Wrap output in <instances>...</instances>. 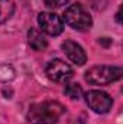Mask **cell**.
Here are the masks:
<instances>
[{
  "label": "cell",
  "mask_w": 123,
  "mask_h": 124,
  "mask_svg": "<svg viewBox=\"0 0 123 124\" xmlns=\"http://www.w3.org/2000/svg\"><path fill=\"white\" fill-rule=\"evenodd\" d=\"M28 43L36 52H42L48 48V40L45 39V36L41 33V31L33 29V28L28 31Z\"/></svg>",
  "instance_id": "8"
},
{
  "label": "cell",
  "mask_w": 123,
  "mask_h": 124,
  "mask_svg": "<svg viewBox=\"0 0 123 124\" xmlns=\"http://www.w3.org/2000/svg\"><path fill=\"white\" fill-rule=\"evenodd\" d=\"M86 102L97 114H106L113 105V100L107 93L101 90H90L86 93Z\"/></svg>",
  "instance_id": "4"
},
{
  "label": "cell",
  "mask_w": 123,
  "mask_h": 124,
  "mask_svg": "<svg viewBox=\"0 0 123 124\" xmlns=\"http://www.w3.org/2000/svg\"><path fill=\"white\" fill-rule=\"evenodd\" d=\"M116 20H117V23H120V10L116 13Z\"/></svg>",
  "instance_id": "13"
},
{
  "label": "cell",
  "mask_w": 123,
  "mask_h": 124,
  "mask_svg": "<svg viewBox=\"0 0 123 124\" xmlns=\"http://www.w3.org/2000/svg\"><path fill=\"white\" fill-rule=\"evenodd\" d=\"M13 12H15V4L12 0H0V23L9 20Z\"/></svg>",
  "instance_id": "9"
},
{
  "label": "cell",
  "mask_w": 123,
  "mask_h": 124,
  "mask_svg": "<svg viewBox=\"0 0 123 124\" xmlns=\"http://www.w3.org/2000/svg\"><path fill=\"white\" fill-rule=\"evenodd\" d=\"M123 75V69L120 66H110V65H97L90 68L84 79L91 85H109L114 81H119Z\"/></svg>",
  "instance_id": "2"
},
{
  "label": "cell",
  "mask_w": 123,
  "mask_h": 124,
  "mask_svg": "<svg viewBox=\"0 0 123 124\" xmlns=\"http://www.w3.org/2000/svg\"><path fill=\"white\" fill-rule=\"evenodd\" d=\"M62 51L67 55V58L72 62V63H75V65H80L81 66V65H84L87 62V54L83 49V46L80 43L71 40V39H67L62 43Z\"/></svg>",
  "instance_id": "7"
},
{
  "label": "cell",
  "mask_w": 123,
  "mask_h": 124,
  "mask_svg": "<svg viewBox=\"0 0 123 124\" xmlns=\"http://www.w3.org/2000/svg\"><path fill=\"white\" fill-rule=\"evenodd\" d=\"M64 94H65L67 97H70L71 100H78V98L83 95V88H81V85H80V84H77V82L65 84Z\"/></svg>",
  "instance_id": "10"
},
{
  "label": "cell",
  "mask_w": 123,
  "mask_h": 124,
  "mask_svg": "<svg viewBox=\"0 0 123 124\" xmlns=\"http://www.w3.org/2000/svg\"><path fill=\"white\" fill-rule=\"evenodd\" d=\"M46 75L54 82H67L72 78V68L62 59H52L46 65Z\"/></svg>",
  "instance_id": "5"
},
{
  "label": "cell",
  "mask_w": 123,
  "mask_h": 124,
  "mask_svg": "<svg viewBox=\"0 0 123 124\" xmlns=\"http://www.w3.org/2000/svg\"><path fill=\"white\" fill-rule=\"evenodd\" d=\"M65 114V107L58 101H44L32 104L26 120L33 124H54Z\"/></svg>",
  "instance_id": "1"
},
{
  "label": "cell",
  "mask_w": 123,
  "mask_h": 124,
  "mask_svg": "<svg viewBox=\"0 0 123 124\" xmlns=\"http://www.w3.org/2000/svg\"><path fill=\"white\" fill-rule=\"evenodd\" d=\"M15 78V69L12 65H0V81L6 82Z\"/></svg>",
  "instance_id": "11"
},
{
  "label": "cell",
  "mask_w": 123,
  "mask_h": 124,
  "mask_svg": "<svg viewBox=\"0 0 123 124\" xmlns=\"http://www.w3.org/2000/svg\"><path fill=\"white\" fill-rule=\"evenodd\" d=\"M38 23H39L41 31L45 32L49 36H58L64 31V22L55 13H49V12L39 13L38 15Z\"/></svg>",
  "instance_id": "6"
},
{
  "label": "cell",
  "mask_w": 123,
  "mask_h": 124,
  "mask_svg": "<svg viewBox=\"0 0 123 124\" xmlns=\"http://www.w3.org/2000/svg\"><path fill=\"white\" fill-rule=\"evenodd\" d=\"M64 20L70 28L78 32H86L93 26L91 16L81 3L70 4L64 12Z\"/></svg>",
  "instance_id": "3"
},
{
  "label": "cell",
  "mask_w": 123,
  "mask_h": 124,
  "mask_svg": "<svg viewBox=\"0 0 123 124\" xmlns=\"http://www.w3.org/2000/svg\"><path fill=\"white\" fill-rule=\"evenodd\" d=\"M68 1H70V0H44V3H45L48 7H51V9L62 7V6H65Z\"/></svg>",
  "instance_id": "12"
}]
</instances>
